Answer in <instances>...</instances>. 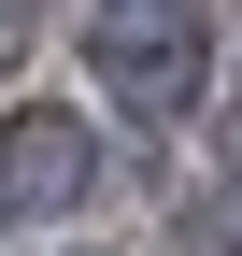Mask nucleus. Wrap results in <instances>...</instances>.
<instances>
[{
    "instance_id": "6",
    "label": "nucleus",
    "mask_w": 242,
    "mask_h": 256,
    "mask_svg": "<svg viewBox=\"0 0 242 256\" xmlns=\"http://www.w3.org/2000/svg\"><path fill=\"white\" fill-rule=\"evenodd\" d=\"M86 256H114V242H86Z\"/></svg>"
},
{
    "instance_id": "3",
    "label": "nucleus",
    "mask_w": 242,
    "mask_h": 256,
    "mask_svg": "<svg viewBox=\"0 0 242 256\" xmlns=\"http://www.w3.org/2000/svg\"><path fill=\"white\" fill-rule=\"evenodd\" d=\"M186 256H242V200H228V214H200V228H186Z\"/></svg>"
},
{
    "instance_id": "4",
    "label": "nucleus",
    "mask_w": 242,
    "mask_h": 256,
    "mask_svg": "<svg viewBox=\"0 0 242 256\" xmlns=\"http://www.w3.org/2000/svg\"><path fill=\"white\" fill-rule=\"evenodd\" d=\"M214 156H228V171H242V100H214Z\"/></svg>"
},
{
    "instance_id": "1",
    "label": "nucleus",
    "mask_w": 242,
    "mask_h": 256,
    "mask_svg": "<svg viewBox=\"0 0 242 256\" xmlns=\"http://www.w3.org/2000/svg\"><path fill=\"white\" fill-rule=\"evenodd\" d=\"M86 86H100L114 114L186 128L214 100V14H200V0H86Z\"/></svg>"
},
{
    "instance_id": "2",
    "label": "nucleus",
    "mask_w": 242,
    "mask_h": 256,
    "mask_svg": "<svg viewBox=\"0 0 242 256\" xmlns=\"http://www.w3.org/2000/svg\"><path fill=\"white\" fill-rule=\"evenodd\" d=\"M100 200V128L72 100H14L0 114V214H86Z\"/></svg>"
},
{
    "instance_id": "5",
    "label": "nucleus",
    "mask_w": 242,
    "mask_h": 256,
    "mask_svg": "<svg viewBox=\"0 0 242 256\" xmlns=\"http://www.w3.org/2000/svg\"><path fill=\"white\" fill-rule=\"evenodd\" d=\"M14 28H28V0H0V43H14Z\"/></svg>"
}]
</instances>
